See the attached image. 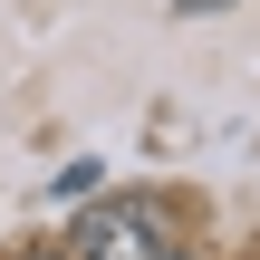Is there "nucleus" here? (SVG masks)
<instances>
[{
  "instance_id": "2",
  "label": "nucleus",
  "mask_w": 260,
  "mask_h": 260,
  "mask_svg": "<svg viewBox=\"0 0 260 260\" xmlns=\"http://www.w3.org/2000/svg\"><path fill=\"white\" fill-rule=\"evenodd\" d=\"M174 10H183V19H212V10H232V0H174Z\"/></svg>"
},
{
  "instance_id": "1",
  "label": "nucleus",
  "mask_w": 260,
  "mask_h": 260,
  "mask_svg": "<svg viewBox=\"0 0 260 260\" xmlns=\"http://www.w3.org/2000/svg\"><path fill=\"white\" fill-rule=\"evenodd\" d=\"M164 241H174V232H164V203H154V193H96V203L58 232L68 260H154Z\"/></svg>"
},
{
  "instance_id": "4",
  "label": "nucleus",
  "mask_w": 260,
  "mask_h": 260,
  "mask_svg": "<svg viewBox=\"0 0 260 260\" xmlns=\"http://www.w3.org/2000/svg\"><path fill=\"white\" fill-rule=\"evenodd\" d=\"M154 260H203V251H183V241H164V251H154Z\"/></svg>"
},
{
  "instance_id": "3",
  "label": "nucleus",
  "mask_w": 260,
  "mask_h": 260,
  "mask_svg": "<svg viewBox=\"0 0 260 260\" xmlns=\"http://www.w3.org/2000/svg\"><path fill=\"white\" fill-rule=\"evenodd\" d=\"M19 260H68V251H58V241H29V251H19Z\"/></svg>"
}]
</instances>
